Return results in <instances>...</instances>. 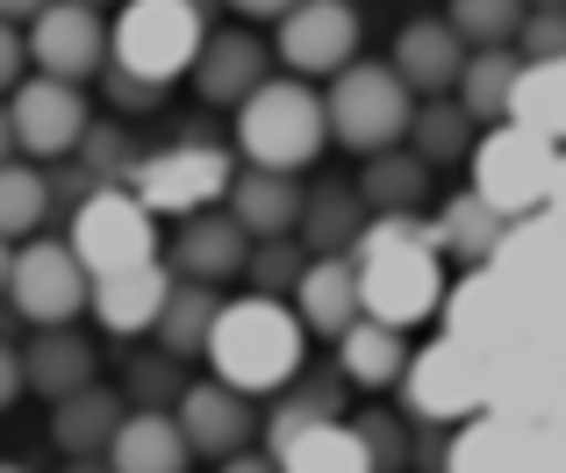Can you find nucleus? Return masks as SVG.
Returning <instances> with one entry per match:
<instances>
[{
    "mask_svg": "<svg viewBox=\"0 0 566 473\" xmlns=\"http://www.w3.org/2000/svg\"><path fill=\"white\" fill-rule=\"evenodd\" d=\"M180 431H187V445H193V460H237V452H251V431H265V417L251 409V395H237V388H222L216 374L208 380H193V388L180 395Z\"/></svg>",
    "mask_w": 566,
    "mask_h": 473,
    "instance_id": "15",
    "label": "nucleus"
},
{
    "mask_svg": "<svg viewBox=\"0 0 566 473\" xmlns=\"http://www.w3.org/2000/svg\"><path fill=\"white\" fill-rule=\"evenodd\" d=\"M510 123L538 129V137L566 144V57H545V65H524V86H516V115Z\"/></svg>",
    "mask_w": 566,
    "mask_h": 473,
    "instance_id": "36",
    "label": "nucleus"
},
{
    "mask_svg": "<svg viewBox=\"0 0 566 473\" xmlns=\"http://www.w3.org/2000/svg\"><path fill=\"white\" fill-rule=\"evenodd\" d=\"M531 8H566V0H531Z\"/></svg>",
    "mask_w": 566,
    "mask_h": 473,
    "instance_id": "52",
    "label": "nucleus"
},
{
    "mask_svg": "<svg viewBox=\"0 0 566 473\" xmlns=\"http://www.w3.org/2000/svg\"><path fill=\"white\" fill-rule=\"evenodd\" d=\"M101 101L115 108V123H129V115H151L158 101H166V86H151V80H137V72H101Z\"/></svg>",
    "mask_w": 566,
    "mask_h": 473,
    "instance_id": "39",
    "label": "nucleus"
},
{
    "mask_svg": "<svg viewBox=\"0 0 566 473\" xmlns=\"http://www.w3.org/2000/svg\"><path fill=\"white\" fill-rule=\"evenodd\" d=\"M29 388V374H22V351L14 345H0V409H14V395Z\"/></svg>",
    "mask_w": 566,
    "mask_h": 473,
    "instance_id": "43",
    "label": "nucleus"
},
{
    "mask_svg": "<svg viewBox=\"0 0 566 473\" xmlns=\"http://www.w3.org/2000/svg\"><path fill=\"white\" fill-rule=\"evenodd\" d=\"M524 65H545V57H566V8H531L524 36H516Z\"/></svg>",
    "mask_w": 566,
    "mask_h": 473,
    "instance_id": "40",
    "label": "nucleus"
},
{
    "mask_svg": "<svg viewBox=\"0 0 566 473\" xmlns=\"http://www.w3.org/2000/svg\"><path fill=\"white\" fill-rule=\"evenodd\" d=\"M237 172H244V166H230V151H222L216 137L187 129V137L166 144V151H144L137 187H129V195H137L151 216H172V223H187V216L222 209V201H230Z\"/></svg>",
    "mask_w": 566,
    "mask_h": 473,
    "instance_id": "6",
    "label": "nucleus"
},
{
    "mask_svg": "<svg viewBox=\"0 0 566 473\" xmlns=\"http://www.w3.org/2000/svg\"><path fill=\"white\" fill-rule=\"evenodd\" d=\"M444 22H452L473 51H516V36H524V22H531V0H452Z\"/></svg>",
    "mask_w": 566,
    "mask_h": 473,
    "instance_id": "35",
    "label": "nucleus"
},
{
    "mask_svg": "<svg viewBox=\"0 0 566 473\" xmlns=\"http://www.w3.org/2000/svg\"><path fill=\"white\" fill-rule=\"evenodd\" d=\"M0 473H29V466H22V460H0Z\"/></svg>",
    "mask_w": 566,
    "mask_h": 473,
    "instance_id": "50",
    "label": "nucleus"
},
{
    "mask_svg": "<svg viewBox=\"0 0 566 473\" xmlns=\"http://www.w3.org/2000/svg\"><path fill=\"white\" fill-rule=\"evenodd\" d=\"M22 374H29V395H43V402H72V395L101 388V359L94 345H86L72 323H57V330H36L22 345Z\"/></svg>",
    "mask_w": 566,
    "mask_h": 473,
    "instance_id": "18",
    "label": "nucleus"
},
{
    "mask_svg": "<svg viewBox=\"0 0 566 473\" xmlns=\"http://www.w3.org/2000/svg\"><path fill=\"white\" fill-rule=\"evenodd\" d=\"M180 395H187V380H180V359H172V351H151V359L129 366V402L137 409H166V402H180Z\"/></svg>",
    "mask_w": 566,
    "mask_h": 473,
    "instance_id": "38",
    "label": "nucleus"
},
{
    "mask_svg": "<svg viewBox=\"0 0 566 473\" xmlns=\"http://www.w3.org/2000/svg\"><path fill=\"white\" fill-rule=\"evenodd\" d=\"M123 417H129V402L115 388H86V395H72V402L51 409V445L65 452V460H94V452L115 445Z\"/></svg>",
    "mask_w": 566,
    "mask_h": 473,
    "instance_id": "24",
    "label": "nucleus"
},
{
    "mask_svg": "<svg viewBox=\"0 0 566 473\" xmlns=\"http://www.w3.org/2000/svg\"><path fill=\"white\" fill-rule=\"evenodd\" d=\"M8 280H14V244L0 236V294H8Z\"/></svg>",
    "mask_w": 566,
    "mask_h": 473,
    "instance_id": "48",
    "label": "nucleus"
},
{
    "mask_svg": "<svg viewBox=\"0 0 566 473\" xmlns=\"http://www.w3.org/2000/svg\"><path fill=\"white\" fill-rule=\"evenodd\" d=\"M65 473H108V466H94V460H72Z\"/></svg>",
    "mask_w": 566,
    "mask_h": 473,
    "instance_id": "49",
    "label": "nucleus"
},
{
    "mask_svg": "<svg viewBox=\"0 0 566 473\" xmlns=\"http://www.w3.org/2000/svg\"><path fill=\"white\" fill-rule=\"evenodd\" d=\"M193 94L208 101V108H244L251 94H259L265 80H280L273 72V43L259 36V29H208V43H201V57H193Z\"/></svg>",
    "mask_w": 566,
    "mask_h": 473,
    "instance_id": "13",
    "label": "nucleus"
},
{
    "mask_svg": "<svg viewBox=\"0 0 566 473\" xmlns=\"http://www.w3.org/2000/svg\"><path fill=\"white\" fill-rule=\"evenodd\" d=\"M273 57L294 80H337L345 65H359V8L352 0H302L273 29Z\"/></svg>",
    "mask_w": 566,
    "mask_h": 473,
    "instance_id": "10",
    "label": "nucleus"
},
{
    "mask_svg": "<svg viewBox=\"0 0 566 473\" xmlns=\"http://www.w3.org/2000/svg\"><path fill=\"white\" fill-rule=\"evenodd\" d=\"M308 366V323L294 316V302L273 294H244V302H222L216 337H208V374L237 395H280L294 388Z\"/></svg>",
    "mask_w": 566,
    "mask_h": 473,
    "instance_id": "2",
    "label": "nucleus"
},
{
    "mask_svg": "<svg viewBox=\"0 0 566 473\" xmlns=\"http://www.w3.org/2000/svg\"><path fill=\"white\" fill-rule=\"evenodd\" d=\"M187 466H193V445L180 417L172 409H129L108 445V473H187Z\"/></svg>",
    "mask_w": 566,
    "mask_h": 473,
    "instance_id": "20",
    "label": "nucleus"
},
{
    "mask_svg": "<svg viewBox=\"0 0 566 473\" xmlns=\"http://www.w3.org/2000/svg\"><path fill=\"white\" fill-rule=\"evenodd\" d=\"M409 330H395V323H374L359 316L345 337H337V374L352 380V388H395V380H409Z\"/></svg>",
    "mask_w": 566,
    "mask_h": 473,
    "instance_id": "23",
    "label": "nucleus"
},
{
    "mask_svg": "<svg viewBox=\"0 0 566 473\" xmlns=\"http://www.w3.org/2000/svg\"><path fill=\"white\" fill-rule=\"evenodd\" d=\"M302 273H308V244H302V236H273V244H251V265H244L251 294H273V302H294Z\"/></svg>",
    "mask_w": 566,
    "mask_h": 473,
    "instance_id": "37",
    "label": "nucleus"
},
{
    "mask_svg": "<svg viewBox=\"0 0 566 473\" xmlns=\"http://www.w3.org/2000/svg\"><path fill=\"white\" fill-rule=\"evenodd\" d=\"M43 223H51V172L8 158V166H0V236L22 244V236H36Z\"/></svg>",
    "mask_w": 566,
    "mask_h": 473,
    "instance_id": "33",
    "label": "nucleus"
},
{
    "mask_svg": "<svg viewBox=\"0 0 566 473\" xmlns=\"http://www.w3.org/2000/svg\"><path fill=\"white\" fill-rule=\"evenodd\" d=\"M516 86H524V51H473L467 80H459V101H467L473 123H510Z\"/></svg>",
    "mask_w": 566,
    "mask_h": 473,
    "instance_id": "32",
    "label": "nucleus"
},
{
    "mask_svg": "<svg viewBox=\"0 0 566 473\" xmlns=\"http://www.w3.org/2000/svg\"><path fill=\"white\" fill-rule=\"evenodd\" d=\"M8 302H14V316H29L36 330H57V323L94 308V273L80 265V251H72L65 236H29V244H14Z\"/></svg>",
    "mask_w": 566,
    "mask_h": 473,
    "instance_id": "9",
    "label": "nucleus"
},
{
    "mask_svg": "<svg viewBox=\"0 0 566 473\" xmlns=\"http://www.w3.org/2000/svg\"><path fill=\"white\" fill-rule=\"evenodd\" d=\"M166 302H172V273H166V259H151V265H129V273L94 280V308H86V316H94L108 337H144V330H158Z\"/></svg>",
    "mask_w": 566,
    "mask_h": 473,
    "instance_id": "17",
    "label": "nucleus"
},
{
    "mask_svg": "<svg viewBox=\"0 0 566 473\" xmlns=\"http://www.w3.org/2000/svg\"><path fill=\"white\" fill-rule=\"evenodd\" d=\"M359 195H366V209H374V216H423V201H430V166L409 151V144H401V151H380V158H366Z\"/></svg>",
    "mask_w": 566,
    "mask_h": 473,
    "instance_id": "28",
    "label": "nucleus"
},
{
    "mask_svg": "<svg viewBox=\"0 0 566 473\" xmlns=\"http://www.w3.org/2000/svg\"><path fill=\"white\" fill-rule=\"evenodd\" d=\"M359 438H366L380 473H401V417L395 409H359Z\"/></svg>",
    "mask_w": 566,
    "mask_h": 473,
    "instance_id": "41",
    "label": "nucleus"
},
{
    "mask_svg": "<svg viewBox=\"0 0 566 473\" xmlns=\"http://www.w3.org/2000/svg\"><path fill=\"white\" fill-rule=\"evenodd\" d=\"M273 466H280V473H380L374 452H366V438H359V423H345V417L302 431Z\"/></svg>",
    "mask_w": 566,
    "mask_h": 473,
    "instance_id": "29",
    "label": "nucleus"
},
{
    "mask_svg": "<svg viewBox=\"0 0 566 473\" xmlns=\"http://www.w3.org/2000/svg\"><path fill=\"white\" fill-rule=\"evenodd\" d=\"M467 57H473V43L459 36L444 14H416V22L395 29L387 65L401 72V86H409L416 101H444V94H459V80H467Z\"/></svg>",
    "mask_w": 566,
    "mask_h": 473,
    "instance_id": "14",
    "label": "nucleus"
},
{
    "mask_svg": "<svg viewBox=\"0 0 566 473\" xmlns=\"http://www.w3.org/2000/svg\"><path fill=\"white\" fill-rule=\"evenodd\" d=\"M337 388H345V374L331 380H294V388H280V402L265 409V452H287L302 431H316V423H337L345 409H337Z\"/></svg>",
    "mask_w": 566,
    "mask_h": 473,
    "instance_id": "31",
    "label": "nucleus"
},
{
    "mask_svg": "<svg viewBox=\"0 0 566 473\" xmlns=\"http://www.w3.org/2000/svg\"><path fill=\"white\" fill-rule=\"evenodd\" d=\"M216 316H222L216 287H201V280H172V302H166V316H158V351H172V359H208Z\"/></svg>",
    "mask_w": 566,
    "mask_h": 473,
    "instance_id": "30",
    "label": "nucleus"
},
{
    "mask_svg": "<svg viewBox=\"0 0 566 473\" xmlns=\"http://www.w3.org/2000/svg\"><path fill=\"white\" fill-rule=\"evenodd\" d=\"M559 180H566L559 144L538 137V129H524V123L488 129L481 151H473V195H481L495 216H510V223L531 216V209H545V201L559 195Z\"/></svg>",
    "mask_w": 566,
    "mask_h": 473,
    "instance_id": "7",
    "label": "nucleus"
},
{
    "mask_svg": "<svg viewBox=\"0 0 566 473\" xmlns=\"http://www.w3.org/2000/svg\"><path fill=\"white\" fill-rule=\"evenodd\" d=\"M251 265V230L237 223L230 209H201L172 230V273L180 280H201V287H222Z\"/></svg>",
    "mask_w": 566,
    "mask_h": 473,
    "instance_id": "16",
    "label": "nucleus"
},
{
    "mask_svg": "<svg viewBox=\"0 0 566 473\" xmlns=\"http://www.w3.org/2000/svg\"><path fill=\"white\" fill-rule=\"evenodd\" d=\"M80 172L94 187H137V166H144V144H137V129L129 123H94L80 137Z\"/></svg>",
    "mask_w": 566,
    "mask_h": 473,
    "instance_id": "34",
    "label": "nucleus"
},
{
    "mask_svg": "<svg viewBox=\"0 0 566 473\" xmlns=\"http://www.w3.org/2000/svg\"><path fill=\"white\" fill-rule=\"evenodd\" d=\"M323 144H331V108H323V94L308 80H294V72H280V80H265L259 94L237 108V158L259 172H302L323 158Z\"/></svg>",
    "mask_w": 566,
    "mask_h": 473,
    "instance_id": "3",
    "label": "nucleus"
},
{
    "mask_svg": "<svg viewBox=\"0 0 566 473\" xmlns=\"http://www.w3.org/2000/svg\"><path fill=\"white\" fill-rule=\"evenodd\" d=\"M8 151H14V123H8V101H0V166H8Z\"/></svg>",
    "mask_w": 566,
    "mask_h": 473,
    "instance_id": "47",
    "label": "nucleus"
},
{
    "mask_svg": "<svg viewBox=\"0 0 566 473\" xmlns=\"http://www.w3.org/2000/svg\"><path fill=\"white\" fill-rule=\"evenodd\" d=\"M222 473H280L273 452H237V460H222Z\"/></svg>",
    "mask_w": 566,
    "mask_h": 473,
    "instance_id": "46",
    "label": "nucleus"
},
{
    "mask_svg": "<svg viewBox=\"0 0 566 473\" xmlns=\"http://www.w3.org/2000/svg\"><path fill=\"white\" fill-rule=\"evenodd\" d=\"M29 65L43 80H65V86H86L108 72V22L101 8H80V0H51V8L29 22Z\"/></svg>",
    "mask_w": 566,
    "mask_h": 473,
    "instance_id": "12",
    "label": "nucleus"
},
{
    "mask_svg": "<svg viewBox=\"0 0 566 473\" xmlns=\"http://www.w3.org/2000/svg\"><path fill=\"white\" fill-rule=\"evenodd\" d=\"M29 72H36V65H29V29H14V22H0V101H8V94H14V86H22V80H29Z\"/></svg>",
    "mask_w": 566,
    "mask_h": 473,
    "instance_id": "42",
    "label": "nucleus"
},
{
    "mask_svg": "<svg viewBox=\"0 0 566 473\" xmlns=\"http://www.w3.org/2000/svg\"><path fill=\"white\" fill-rule=\"evenodd\" d=\"M8 123H14V151L51 158V166H57V158H72V151H80V137L94 129V108H86L80 86L29 72V80L8 94Z\"/></svg>",
    "mask_w": 566,
    "mask_h": 473,
    "instance_id": "11",
    "label": "nucleus"
},
{
    "mask_svg": "<svg viewBox=\"0 0 566 473\" xmlns=\"http://www.w3.org/2000/svg\"><path fill=\"white\" fill-rule=\"evenodd\" d=\"M43 8H51V0H0V22H14V29H22V22H36Z\"/></svg>",
    "mask_w": 566,
    "mask_h": 473,
    "instance_id": "45",
    "label": "nucleus"
},
{
    "mask_svg": "<svg viewBox=\"0 0 566 473\" xmlns=\"http://www.w3.org/2000/svg\"><path fill=\"white\" fill-rule=\"evenodd\" d=\"M208 43V8L201 0H123L108 29V65L115 72H137V80L166 86L187 80L193 57Z\"/></svg>",
    "mask_w": 566,
    "mask_h": 473,
    "instance_id": "4",
    "label": "nucleus"
},
{
    "mask_svg": "<svg viewBox=\"0 0 566 473\" xmlns=\"http://www.w3.org/2000/svg\"><path fill=\"white\" fill-rule=\"evenodd\" d=\"M294 316L308 323V337H331V345H337V337L366 316V302H359V265H352V259H308L302 287H294Z\"/></svg>",
    "mask_w": 566,
    "mask_h": 473,
    "instance_id": "21",
    "label": "nucleus"
},
{
    "mask_svg": "<svg viewBox=\"0 0 566 473\" xmlns=\"http://www.w3.org/2000/svg\"><path fill=\"white\" fill-rule=\"evenodd\" d=\"M323 108H331V137L359 158H380V151H401L416 129V108L423 101L401 86V72L387 57H359L345 65L331 86H323Z\"/></svg>",
    "mask_w": 566,
    "mask_h": 473,
    "instance_id": "5",
    "label": "nucleus"
},
{
    "mask_svg": "<svg viewBox=\"0 0 566 473\" xmlns=\"http://www.w3.org/2000/svg\"><path fill=\"white\" fill-rule=\"evenodd\" d=\"M430 230H438V251L444 259H459V265H488L502 251V230H510V216H495L481 195H444L438 201V216H430Z\"/></svg>",
    "mask_w": 566,
    "mask_h": 473,
    "instance_id": "26",
    "label": "nucleus"
},
{
    "mask_svg": "<svg viewBox=\"0 0 566 473\" xmlns=\"http://www.w3.org/2000/svg\"><path fill=\"white\" fill-rule=\"evenodd\" d=\"M352 265H359V302L374 323L416 330L444 302V251L430 216H374L352 244Z\"/></svg>",
    "mask_w": 566,
    "mask_h": 473,
    "instance_id": "1",
    "label": "nucleus"
},
{
    "mask_svg": "<svg viewBox=\"0 0 566 473\" xmlns=\"http://www.w3.org/2000/svg\"><path fill=\"white\" fill-rule=\"evenodd\" d=\"M222 209H230L237 223L251 230V244H273V236H302L308 187H294V172H259V166H244Z\"/></svg>",
    "mask_w": 566,
    "mask_h": 473,
    "instance_id": "19",
    "label": "nucleus"
},
{
    "mask_svg": "<svg viewBox=\"0 0 566 473\" xmlns=\"http://www.w3.org/2000/svg\"><path fill=\"white\" fill-rule=\"evenodd\" d=\"M65 244L80 251V265L94 280H108V273H129V265H151L158 259V216L144 209L129 187H101L94 201L72 209Z\"/></svg>",
    "mask_w": 566,
    "mask_h": 473,
    "instance_id": "8",
    "label": "nucleus"
},
{
    "mask_svg": "<svg viewBox=\"0 0 566 473\" xmlns=\"http://www.w3.org/2000/svg\"><path fill=\"white\" fill-rule=\"evenodd\" d=\"M366 223H374V209H366L359 180H323L308 187V209H302V244L316 251V259H352V244L366 236Z\"/></svg>",
    "mask_w": 566,
    "mask_h": 473,
    "instance_id": "22",
    "label": "nucleus"
},
{
    "mask_svg": "<svg viewBox=\"0 0 566 473\" xmlns=\"http://www.w3.org/2000/svg\"><path fill=\"white\" fill-rule=\"evenodd\" d=\"M80 8H123V0H80Z\"/></svg>",
    "mask_w": 566,
    "mask_h": 473,
    "instance_id": "51",
    "label": "nucleus"
},
{
    "mask_svg": "<svg viewBox=\"0 0 566 473\" xmlns=\"http://www.w3.org/2000/svg\"><path fill=\"white\" fill-rule=\"evenodd\" d=\"M409 151L423 158L430 172H438V166H473V151H481V123L467 115L459 94L423 101V108H416V129H409Z\"/></svg>",
    "mask_w": 566,
    "mask_h": 473,
    "instance_id": "27",
    "label": "nucleus"
},
{
    "mask_svg": "<svg viewBox=\"0 0 566 473\" xmlns=\"http://www.w3.org/2000/svg\"><path fill=\"white\" fill-rule=\"evenodd\" d=\"M409 409L416 417H438V423H452V417H467L473 402H481V388H473V366L459 359V345H438V351H423V359L409 366Z\"/></svg>",
    "mask_w": 566,
    "mask_h": 473,
    "instance_id": "25",
    "label": "nucleus"
},
{
    "mask_svg": "<svg viewBox=\"0 0 566 473\" xmlns=\"http://www.w3.org/2000/svg\"><path fill=\"white\" fill-rule=\"evenodd\" d=\"M302 0H230V14H265V22H287Z\"/></svg>",
    "mask_w": 566,
    "mask_h": 473,
    "instance_id": "44",
    "label": "nucleus"
}]
</instances>
